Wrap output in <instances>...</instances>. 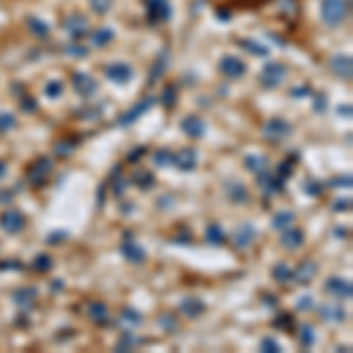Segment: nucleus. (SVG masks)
<instances>
[{
  "label": "nucleus",
  "instance_id": "nucleus-8",
  "mask_svg": "<svg viewBox=\"0 0 353 353\" xmlns=\"http://www.w3.org/2000/svg\"><path fill=\"white\" fill-rule=\"evenodd\" d=\"M123 252H125V255H129V259H132V261H141V250L139 247H129V243H125V245H123Z\"/></svg>",
  "mask_w": 353,
  "mask_h": 353
},
{
  "label": "nucleus",
  "instance_id": "nucleus-11",
  "mask_svg": "<svg viewBox=\"0 0 353 353\" xmlns=\"http://www.w3.org/2000/svg\"><path fill=\"white\" fill-rule=\"evenodd\" d=\"M14 125V118L12 116H0V129H10Z\"/></svg>",
  "mask_w": 353,
  "mask_h": 353
},
{
  "label": "nucleus",
  "instance_id": "nucleus-14",
  "mask_svg": "<svg viewBox=\"0 0 353 353\" xmlns=\"http://www.w3.org/2000/svg\"><path fill=\"white\" fill-rule=\"evenodd\" d=\"M210 240H214V243H222V233H219V228L214 226V228H210Z\"/></svg>",
  "mask_w": 353,
  "mask_h": 353
},
{
  "label": "nucleus",
  "instance_id": "nucleus-10",
  "mask_svg": "<svg viewBox=\"0 0 353 353\" xmlns=\"http://www.w3.org/2000/svg\"><path fill=\"white\" fill-rule=\"evenodd\" d=\"M247 167H252V170H261L264 167V158H247Z\"/></svg>",
  "mask_w": 353,
  "mask_h": 353
},
{
  "label": "nucleus",
  "instance_id": "nucleus-2",
  "mask_svg": "<svg viewBox=\"0 0 353 353\" xmlns=\"http://www.w3.org/2000/svg\"><path fill=\"white\" fill-rule=\"evenodd\" d=\"M0 226H2L5 231H10V233H17V231L24 228V217L19 212H7V214H2Z\"/></svg>",
  "mask_w": 353,
  "mask_h": 353
},
{
  "label": "nucleus",
  "instance_id": "nucleus-15",
  "mask_svg": "<svg viewBox=\"0 0 353 353\" xmlns=\"http://www.w3.org/2000/svg\"><path fill=\"white\" fill-rule=\"evenodd\" d=\"M285 219H292V214H280L278 222H276V226H283V224H285Z\"/></svg>",
  "mask_w": 353,
  "mask_h": 353
},
{
  "label": "nucleus",
  "instance_id": "nucleus-6",
  "mask_svg": "<svg viewBox=\"0 0 353 353\" xmlns=\"http://www.w3.org/2000/svg\"><path fill=\"white\" fill-rule=\"evenodd\" d=\"M271 68H273V71H271V73H264V80H266L268 85H276V83H278L280 78H283V68H280V66H271Z\"/></svg>",
  "mask_w": 353,
  "mask_h": 353
},
{
  "label": "nucleus",
  "instance_id": "nucleus-1",
  "mask_svg": "<svg viewBox=\"0 0 353 353\" xmlns=\"http://www.w3.org/2000/svg\"><path fill=\"white\" fill-rule=\"evenodd\" d=\"M346 7H349L346 0H325V5H322V17H325V22L339 24L344 17H346Z\"/></svg>",
  "mask_w": 353,
  "mask_h": 353
},
{
  "label": "nucleus",
  "instance_id": "nucleus-13",
  "mask_svg": "<svg viewBox=\"0 0 353 353\" xmlns=\"http://www.w3.org/2000/svg\"><path fill=\"white\" fill-rule=\"evenodd\" d=\"M92 311H95V313H92L95 318H101V321H106V309H104V306H92Z\"/></svg>",
  "mask_w": 353,
  "mask_h": 353
},
{
  "label": "nucleus",
  "instance_id": "nucleus-3",
  "mask_svg": "<svg viewBox=\"0 0 353 353\" xmlns=\"http://www.w3.org/2000/svg\"><path fill=\"white\" fill-rule=\"evenodd\" d=\"M327 289L337 292V297H349V292H351V288H349L344 280H339V278H332L330 283H327Z\"/></svg>",
  "mask_w": 353,
  "mask_h": 353
},
{
  "label": "nucleus",
  "instance_id": "nucleus-16",
  "mask_svg": "<svg viewBox=\"0 0 353 353\" xmlns=\"http://www.w3.org/2000/svg\"><path fill=\"white\" fill-rule=\"evenodd\" d=\"M264 349H278V344L273 342V339H266V342H264Z\"/></svg>",
  "mask_w": 353,
  "mask_h": 353
},
{
  "label": "nucleus",
  "instance_id": "nucleus-7",
  "mask_svg": "<svg viewBox=\"0 0 353 353\" xmlns=\"http://www.w3.org/2000/svg\"><path fill=\"white\" fill-rule=\"evenodd\" d=\"M285 132H289V128L285 125V123H278V120L271 123V125L266 128V134H285Z\"/></svg>",
  "mask_w": 353,
  "mask_h": 353
},
{
  "label": "nucleus",
  "instance_id": "nucleus-5",
  "mask_svg": "<svg viewBox=\"0 0 353 353\" xmlns=\"http://www.w3.org/2000/svg\"><path fill=\"white\" fill-rule=\"evenodd\" d=\"M224 71L226 73H231V75H240L243 73V64H240V62H235V59H226Z\"/></svg>",
  "mask_w": 353,
  "mask_h": 353
},
{
  "label": "nucleus",
  "instance_id": "nucleus-4",
  "mask_svg": "<svg viewBox=\"0 0 353 353\" xmlns=\"http://www.w3.org/2000/svg\"><path fill=\"white\" fill-rule=\"evenodd\" d=\"M283 243H285L289 250H294V247H299L301 243H304V238H301L299 231H292V233H285V240H283Z\"/></svg>",
  "mask_w": 353,
  "mask_h": 353
},
{
  "label": "nucleus",
  "instance_id": "nucleus-12",
  "mask_svg": "<svg viewBox=\"0 0 353 353\" xmlns=\"http://www.w3.org/2000/svg\"><path fill=\"white\" fill-rule=\"evenodd\" d=\"M334 313H342L339 309H322V316H327V318H332V321H342L344 316H334Z\"/></svg>",
  "mask_w": 353,
  "mask_h": 353
},
{
  "label": "nucleus",
  "instance_id": "nucleus-9",
  "mask_svg": "<svg viewBox=\"0 0 353 353\" xmlns=\"http://www.w3.org/2000/svg\"><path fill=\"white\" fill-rule=\"evenodd\" d=\"M182 160H184L182 167H186V170H189V167H193V165H195V162H193V160H195V153H193V151H184Z\"/></svg>",
  "mask_w": 353,
  "mask_h": 353
},
{
  "label": "nucleus",
  "instance_id": "nucleus-17",
  "mask_svg": "<svg viewBox=\"0 0 353 353\" xmlns=\"http://www.w3.org/2000/svg\"><path fill=\"white\" fill-rule=\"evenodd\" d=\"M2 170H5V165H0V172H2Z\"/></svg>",
  "mask_w": 353,
  "mask_h": 353
}]
</instances>
